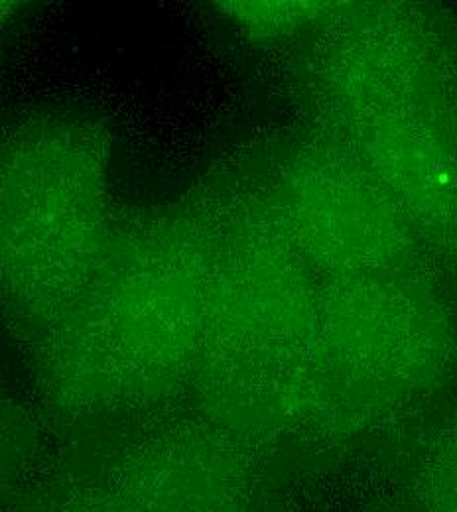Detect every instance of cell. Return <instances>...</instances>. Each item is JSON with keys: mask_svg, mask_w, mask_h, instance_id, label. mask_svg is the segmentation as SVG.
I'll return each instance as SVG.
<instances>
[{"mask_svg": "<svg viewBox=\"0 0 457 512\" xmlns=\"http://www.w3.org/2000/svg\"><path fill=\"white\" fill-rule=\"evenodd\" d=\"M107 154L87 125L48 119L0 146V298L38 331L105 258Z\"/></svg>", "mask_w": 457, "mask_h": 512, "instance_id": "obj_1", "label": "cell"}, {"mask_svg": "<svg viewBox=\"0 0 457 512\" xmlns=\"http://www.w3.org/2000/svg\"><path fill=\"white\" fill-rule=\"evenodd\" d=\"M14 4L12 2H0V26L6 22V18L12 14Z\"/></svg>", "mask_w": 457, "mask_h": 512, "instance_id": "obj_7", "label": "cell"}, {"mask_svg": "<svg viewBox=\"0 0 457 512\" xmlns=\"http://www.w3.org/2000/svg\"><path fill=\"white\" fill-rule=\"evenodd\" d=\"M60 499H52V501H44V505H38L34 511H16V512H101L91 499L77 487L73 485L66 495H60Z\"/></svg>", "mask_w": 457, "mask_h": 512, "instance_id": "obj_5", "label": "cell"}, {"mask_svg": "<svg viewBox=\"0 0 457 512\" xmlns=\"http://www.w3.org/2000/svg\"><path fill=\"white\" fill-rule=\"evenodd\" d=\"M101 512H249L237 475L213 473L164 448H127L95 481H75Z\"/></svg>", "mask_w": 457, "mask_h": 512, "instance_id": "obj_3", "label": "cell"}, {"mask_svg": "<svg viewBox=\"0 0 457 512\" xmlns=\"http://www.w3.org/2000/svg\"><path fill=\"white\" fill-rule=\"evenodd\" d=\"M196 325L192 302L146 260L105 255L81 294L40 329V384L71 414L140 404L170 381Z\"/></svg>", "mask_w": 457, "mask_h": 512, "instance_id": "obj_2", "label": "cell"}, {"mask_svg": "<svg viewBox=\"0 0 457 512\" xmlns=\"http://www.w3.org/2000/svg\"><path fill=\"white\" fill-rule=\"evenodd\" d=\"M34 448V430L26 414L10 398L0 396V512H10L20 497Z\"/></svg>", "mask_w": 457, "mask_h": 512, "instance_id": "obj_4", "label": "cell"}, {"mask_svg": "<svg viewBox=\"0 0 457 512\" xmlns=\"http://www.w3.org/2000/svg\"><path fill=\"white\" fill-rule=\"evenodd\" d=\"M436 512H457V457L442 467L436 481Z\"/></svg>", "mask_w": 457, "mask_h": 512, "instance_id": "obj_6", "label": "cell"}]
</instances>
